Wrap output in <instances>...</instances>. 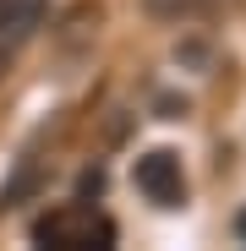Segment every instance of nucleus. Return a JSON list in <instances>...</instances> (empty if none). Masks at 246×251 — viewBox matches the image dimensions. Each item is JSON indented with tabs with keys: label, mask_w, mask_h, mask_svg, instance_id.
I'll return each instance as SVG.
<instances>
[{
	"label": "nucleus",
	"mask_w": 246,
	"mask_h": 251,
	"mask_svg": "<svg viewBox=\"0 0 246 251\" xmlns=\"http://www.w3.org/2000/svg\"><path fill=\"white\" fill-rule=\"evenodd\" d=\"M33 240H38V246H60V251H77V246H115V224L99 219L93 207H55V213L33 219Z\"/></svg>",
	"instance_id": "1"
},
{
	"label": "nucleus",
	"mask_w": 246,
	"mask_h": 251,
	"mask_svg": "<svg viewBox=\"0 0 246 251\" xmlns=\"http://www.w3.org/2000/svg\"><path fill=\"white\" fill-rule=\"evenodd\" d=\"M132 180H137V191H142L148 202H159V207H181V197H186L181 158H175L170 148H153V153H142V158L132 164Z\"/></svg>",
	"instance_id": "2"
},
{
	"label": "nucleus",
	"mask_w": 246,
	"mask_h": 251,
	"mask_svg": "<svg viewBox=\"0 0 246 251\" xmlns=\"http://www.w3.org/2000/svg\"><path fill=\"white\" fill-rule=\"evenodd\" d=\"M44 27V0H0V38L22 44Z\"/></svg>",
	"instance_id": "3"
},
{
	"label": "nucleus",
	"mask_w": 246,
	"mask_h": 251,
	"mask_svg": "<svg viewBox=\"0 0 246 251\" xmlns=\"http://www.w3.org/2000/svg\"><path fill=\"white\" fill-rule=\"evenodd\" d=\"M197 0H148V11L153 17H181V11H191Z\"/></svg>",
	"instance_id": "4"
},
{
	"label": "nucleus",
	"mask_w": 246,
	"mask_h": 251,
	"mask_svg": "<svg viewBox=\"0 0 246 251\" xmlns=\"http://www.w3.org/2000/svg\"><path fill=\"white\" fill-rule=\"evenodd\" d=\"M77 191H82V197H99V191H104V170H82Z\"/></svg>",
	"instance_id": "5"
},
{
	"label": "nucleus",
	"mask_w": 246,
	"mask_h": 251,
	"mask_svg": "<svg viewBox=\"0 0 246 251\" xmlns=\"http://www.w3.org/2000/svg\"><path fill=\"white\" fill-rule=\"evenodd\" d=\"M235 235L246 240V207H241V213H235Z\"/></svg>",
	"instance_id": "6"
}]
</instances>
